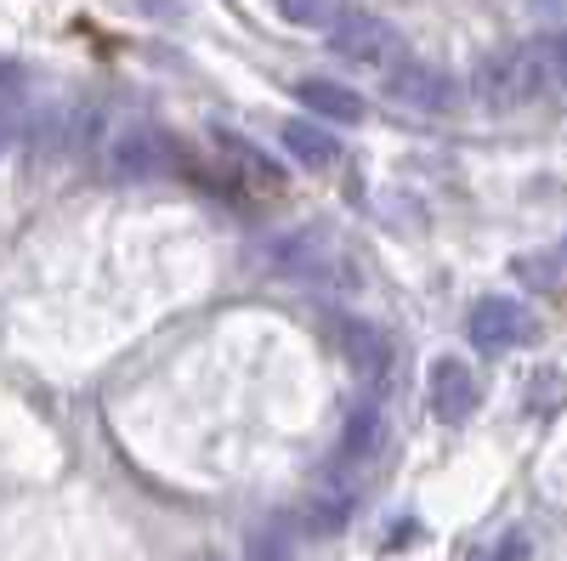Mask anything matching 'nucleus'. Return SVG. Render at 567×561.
<instances>
[{"mask_svg":"<svg viewBox=\"0 0 567 561\" xmlns=\"http://www.w3.org/2000/svg\"><path fill=\"white\" fill-rule=\"evenodd\" d=\"M550 80H556L550 45H511V52H494L477 69V91L488 108H523V103L545 97Z\"/></svg>","mask_w":567,"mask_h":561,"instance_id":"obj_1","label":"nucleus"},{"mask_svg":"<svg viewBox=\"0 0 567 561\" xmlns=\"http://www.w3.org/2000/svg\"><path fill=\"white\" fill-rule=\"evenodd\" d=\"M103 165L114 176H165L182 165V148H176V136L154 120H120L103 131V143H97Z\"/></svg>","mask_w":567,"mask_h":561,"instance_id":"obj_2","label":"nucleus"},{"mask_svg":"<svg viewBox=\"0 0 567 561\" xmlns=\"http://www.w3.org/2000/svg\"><path fill=\"white\" fill-rule=\"evenodd\" d=\"M329 45H336V58H347L358 69H374V74H392L398 63H409L403 34L386 18H374V12H336V23H329Z\"/></svg>","mask_w":567,"mask_h":561,"instance_id":"obj_3","label":"nucleus"},{"mask_svg":"<svg viewBox=\"0 0 567 561\" xmlns=\"http://www.w3.org/2000/svg\"><path fill=\"white\" fill-rule=\"evenodd\" d=\"M272 267L284 278H296V284H307V290H347L352 284L347 256L329 245L323 232H290V239H278Z\"/></svg>","mask_w":567,"mask_h":561,"instance_id":"obj_4","label":"nucleus"},{"mask_svg":"<svg viewBox=\"0 0 567 561\" xmlns=\"http://www.w3.org/2000/svg\"><path fill=\"white\" fill-rule=\"evenodd\" d=\"M465 335H471V346H477V352L499 357V352H511V346H528V341L539 335V323H534V312H528L523 301H511V295H488V301L471 307Z\"/></svg>","mask_w":567,"mask_h":561,"instance_id":"obj_5","label":"nucleus"},{"mask_svg":"<svg viewBox=\"0 0 567 561\" xmlns=\"http://www.w3.org/2000/svg\"><path fill=\"white\" fill-rule=\"evenodd\" d=\"M425 397H432V414L443 419V426H465L471 414H477L483 392H477V374L465 368V357H437L432 374H425Z\"/></svg>","mask_w":567,"mask_h":561,"instance_id":"obj_6","label":"nucleus"},{"mask_svg":"<svg viewBox=\"0 0 567 561\" xmlns=\"http://www.w3.org/2000/svg\"><path fill=\"white\" fill-rule=\"evenodd\" d=\"M386 91L403 108H420V114H443L454 103V80L443 69H425V63H398L386 74Z\"/></svg>","mask_w":567,"mask_h":561,"instance_id":"obj_7","label":"nucleus"},{"mask_svg":"<svg viewBox=\"0 0 567 561\" xmlns=\"http://www.w3.org/2000/svg\"><path fill=\"white\" fill-rule=\"evenodd\" d=\"M278 136H284V154H290L296 165H307V170H329V165L341 159V143L318 120H284Z\"/></svg>","mask_w":567,"mask_h":561,"instance_id":"obj_8","label":"nucleus"},{"mask_svg":"<svg viewBox=\"0 0 567 561\" xmlns=\"http://www.w3.org/2000/svg\"><path fill=\"white\" fill-rule=\"evenodd\" d=\"M296 97L318 114V120H341V125H358L363 120V97L352 85H336V80H301Z\"/></svg>","mask_w":567,"mask_h":561,"instance_id":"obj_9","label":"nucleus"},{"mask_svg":"<svg viewBox=\"0 0 567 561\" xmlns=\"http://www.w3.org/2000/svg\"><path fill=\"white\" fill-rule=\"evenodd\" d=\"M336 330H341V341H347V357H352L363 374H386V363H392V346H386V335L374 330V323L341 318Z\"/></svg>","mask_w":567,"mask_h":561,"instance_id":"obj_10","label":"nucleus"},{"mask_svg":"<svg viewBox=\"0 0 567 561\" xmlns=\"http://www.w3.org/2000/svg\"><path fill=\"white\" fill-rule=\"evenodd\" d=\"M511 272L534 290H567V239L550 245V250H534V256H516Z\"/></svg>","mask_w":567,"mask_h":561,"instance_id":"obj_11","label":"nucleus"},{"mask_svg":"<svg viewBox=\"0 0 567 561\" xmlns=\"http://www.w3.org/2000/svg\"><path fill=\"white\" fill-rule=\"evenodd\" d=\"M278 12L284 18H290V23H301V29H329V23H336V18H329V12H336V0H278Z\"/></svg>","mask_w":567,"mask_h":561,"instance_id":"obj_12","label":"nucleus"},{"mask_svg":"<svg viewBox=\"0 0 567 561\" xmlns=\"http://www.w3.org/2000/svg\"><path fill=\"white\" fill-rule=\"evenodd\" d=\"M29 125V103L23 97H0V154H7Z\"/></svg>","mask_w":567,"mask_h":561,"instance_id":"obj_13","label":"nucleus"},{"mask_svg":"<svg viewBox=\"0 0 567 561\" xmlns=\"http://www.w3.org/2000/svg\"><path fill=\"white\" fill-rule=\"evenodd\" d=\"M0 97H23V69L12 58H0Z\"/></svg>","mask_w":567,"mask_h":561,"instance_id":"obj_14","label":"nucleus"},{"mask_svg":"<svg viewBox=\"0 0 567 561\" xmlns=\"http://www.w3.org/2000/svg\"><path fill=\"white\" fill-rule=\"evenodd\" d=\"M550 63H556V80L567 85V34H556V40H550Z\"/></svg>","mask_w":567,"mask_h":561,"instance_id":"obj_15","label":"nucleus"},{"mask_svg":"<svg viewBox=\"0 0 567 561\" xmlns=\"http://www.w3.org/2000/svg\"><path fill=\"white\" fill-rule=\"evenodd\" d=\"M534 12H545V18H567V0H534Z\"/></svg>","mask_w":567,"mask_h":561,"instance_id":"obj_16","label":"nucleus"}]
</instances>
